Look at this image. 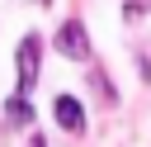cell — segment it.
Returning a JSON list of instances; mask_svg holds the SVG:
<instances>
[{
	"instance_id": "cell-2",
	"label": "cell",
	"mask_w": 151,
	"mask_h": 147,
	"mask_svg": "<svg viewBox=\"0 0 151 147\" xmlns=\"http://www.w3.org/2000/svg\"><path fill=\"white\" fill-rule=\"evenodd\" d=\"M57 52H66V57H90L85 24H80V19H66V24L57 28Z\"/></svg>"
},
{
	"instance_id": "cell-1",
	"label": "cell",
	"mask_w": 151,
	"mask_h": 147,
	"mask_svg": "<svg viewBox=\"0 0 151 147\" xmlns=\"http://www.w3.org/2000/svg\"><path fill=\"white\" fill-rule=\"evenodd\" d=\"M38 57H42V43H38V33L19 38V52H14V71H19V95H28V90L38 85Z\"/></svg>"
},
{
	"instance_id": "cell-3",
	"label": "cell",
	"mask_w": 151,
	"mask_h": 147,
	"mask_svg": "<svg viewBox=\"0 0 151 147\" xmlns=\"http://www.w3.org/2000/svg\"><path fill=\"white\" fill-rule=\"evenodd\" d=\"M52 114H57V123H61L66 133H80V128H85V109H80V100H71V95H57V100H52Z\"/></svg>"
},
{
	"instance_id": "cell-4",
	"label": "cell",
	"mask_w": 151,
	"mask_h": 147,
	"mask_svg": "<svg viewBox=\"0 0 151 147\" xmlns=\"http://www.w3.org/2000/svg\"><path fill=\"white\" fill-rule=\"evenodd\" d=\"M5 114H9V123H28V119H33V104H28L24 95H14V100L5 104Z\"/></svg>"
},
{
	"instance_id": "cell-5",
	"label": "cell",
	"mask_w": 151,
	"mask_h": 147,
	"mask_svg": "<svg viewBox=\"0 0 151 147\" xmlns=\"http://www.w3.org/2000/svg\"><path fill=\"white\" fill-rule=\"evenodd\" d=\"M28 147H47V142H42V138H33V142H28Z\"/></svg>"
},
{
	"instance_id": "cell-7",
	"label": "cell",
	"mask_w": 151,
	"mask_h": 147,
	"mask_svg": "<svg viewBox=\"0 0 151 147\" xmlns=\"http://www.w3.org/2000/svg\"><path fill=\"white\" fill-rule=\"evenodd\" d=\"M38 5H47V0H38Z\"/></svg>"
},
{
	"instance_id": "cell-6",
	"label": "cell",
	"mask_w": 151,
	"mask_h": 147,
	"mask_svg": "<svg viewBox=\"0 0 151 147\" xmlns=\"http://www.w3.org/2000/svg\"><path fill=\"white\" fill-rule=\"evenodd\" d=\"M132 5H151V0H132Z\"/></svg>"
}]
</instances>
